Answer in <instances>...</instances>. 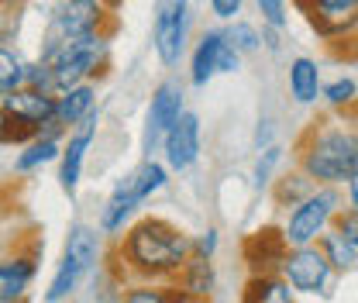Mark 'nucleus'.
Returning a JSON list of instances; mask_svg holds the SVG:
<instances>
[{"mask_svg":"<svg viewBox=\"0 0 358 303\" xmlns=\"http://www.w3.org/2000/svg\"><path fill=\"white\" fill-rule=\"evenodd\" d=\"M189 255H193V238H186L173 220L141 217L117 241V259H121L117 279L124 283V272H131L141 283H173V276Z\"/></svg>","mask_w":358,"mask_h":303,"instance_id":"nucleus-1","label":"nucleus"},{"mask_svg":"<svg viewBox=\"0 0 358 303\" xmlns=\"http://www.w3.org/2000/svg\"><path fill=\"white\" fill-rule=\"evenodd\" d=\"M296 166L313 183H348L358 173V128L317 118L296 138Z\"/></svg>","mask_w":358,"mask_h":303,"instance_id":"nucleus-2","label":"nucleus"},{"mask_svg":"<svg viewBox=\"0 0 358 303\" xmlns=\"http://www.w3.org/2000/svg\"><path fill=\"white\" fill-rule=\"evenodd\" d=\"M110 59V35H87V38H73V42H45L38 62L52 69V87L55 93L93 83V76H100L107 69Z\"/></svg>","mask_w":358,"mask_h":303,"instance_id":"nucleus-3","label":"nucleus"},{"mask_svg":"<svg viewBox=\"0 0 358 303\" xmlns=\"http://www.w3.org/2000/svg\"><path fill=\"white\" fill-rule=\"evenodd\" d=\"M114 10L100 0H62L45 28V42H73L87 35H114Z\"/></svg>","mask_w":358,"mask_h":303,"instance_id":"nucleus-4","label":"nucleus"},{"mask_svg":"<svg viewBox=\"0 0 358 303\" xmlns=\"http://www.w3.org/2000/svg\"><path fill=\"white\" fill-rule=\"evenodd\" d=\"M334 214H338V193H334L331 186L313 190L307 200H300V204L293 207V214H289L286 227H282L286 245H289V248L313 245V241L327 231V224L334 220Z\"/></svg>","mask_w":358,"mask_h":303,"instance_id":"nucleus-5","label":"nucleus"},{"mask_svg":"<svg viewBox=\"0 0 358 303\" xmlns=\"http://www.w3.org/2000/svg\"><path fill=\"white\" fill-rule=\"evenodd\" d=\"M186 28H189V0H159L152 45H155L159 62L166 69L176 66L182 48H186Z\"/></svg>","mask_w":358,"mask_h":303,"instance_id":"nucleus-6","label":"nucleus"},{"mask_svg":"<svg viewBox=\"0 0 358 303\" xmlns=\"http://www.w3.org/2000/svg\"><path fill=\"white\" fill-rule=\"evenodd\" d=\"M279 276L289 283V290L296 293H320L331 279V262L320 252V245H303V248H289L286 259L279 265Z\"/></svg>","mask_w":358,"mask_h":303,"instance_id":"nucleus-7","label":"nucleus"},{"mask_svg":"<svg viewBox=\"0 0 358 303\" xmlns=\"http://www.w3.org/2000/svg\"><path fill=\"white\" fill-rule=\"evenodd\" d=\"M182 83L176 80H162L155 93H152V104H148V118H145V134H141V145H145V155L155 152V145H162L166 131L173 128L182 114Z\"/></svg>","mask_w":358,"mask_h":303,"instance_id":"nucleus-8","label":"nucleus"},{"mask_svg":"<svg viewBox=\"0 0 358 303\" xmlns=\"http://www.w3.org/2000/svg\"><path fill=\"white\" fill-rule=\"evenodd\" d=\"M293 3L307 14L313 31L327 42H338L348 35V24L358 10V0H293Z\"/></svg>","mask_w":358,"mask_h":303,"instance_id":"nucleus-9","label":"nucleus"},{"mask_svg":"<svg viewBox=\"0 0 358 303\" xmlns=\"http://www.w3.org/2000/svg\"><path fill=\"white\" fill-rule=\"evenodd\" d=\"M93 134H96V111L90 114L83 125H76V128L66 134V141H62V155H59V186H62L69 197H76V190H80L83 162H87V148H90V141H93Z\"/></svg>","mask_w":358,"mask_h":303,"instance_id":"nucleus-10","label":"nucleus"},{"mask_svg":"<svg viewBox=\"0 0 358 303\" xmlns=\"http://www.w3.org/2000/svg\"><path fill=\"white\" fill-rule=\"evenodd\" d=\"M162 148H166V166L173 173H186L200 159V118L193 111H182L176 125L166 131Z\"/></svg>","mask_w":358,"mask_h":303,"instance_id":"nucleus-11","label":"nucleus"},{"mask_svg":"<svg viewBox=\"0 0 358 303\" xmlns=\"http://www.w3.org/2000/svg\"><path fill=\"white\" fill-rule=\"evenodd\" d=\"M38 276L35 252H14L0 259V303H24L31 283Z\"/></svg>","mask_w":358,"mask_h":303,"instance_id":"nucleus-12","label":"nucleus"},{"mask_svg":"<svg viewBox=\"0 0 358 303\" xmlns=\"http://www.w3.org/2000/svg\"><path fill=\"white\" fill-rule=\"evenodd\" d=\"M0 107H3V114L21 118V121L38 125V128L55 121V93H42V90L31 87H21L14 93H7V97H0Z\"/></svg>","mask_w":358,"mask_h":303,"instance_id":"nucleus-13","label":"nucleus"},{"mask_svg":"<svg viewBox=\"0 0 358 303\" xmlns=\"http://www.w3.org/2000/svg\"><path fill=\"white\" fill-rule=\"evenodd\" d=\"M145 200L138 197V183H134V173L124 176L117 186H114V193L107 197V204H103V214H100V231L103 234H110V238H117L121 231H124V224L131 220V214L141 207Z\"/></svg>","mask_w":358,"mask_h":303,"instance_id":"nucleus-14","label":"nucleus"},{"mask_svg":"<svg viewBox=\"0 0 358 303\" xmlns=\"http://www.w3.org/2000/svg\"><path fill=\"white\" fill-rule=\"evenodd\" d=\"M173 290L186 293V297H196V300H210L214 290H217V272H214V259H203V255H189L182 262L173 283Z\"/></svg>","mask_w":358,"mask_h":303,"instance_id":"nucleus-15","label":"nucleus"},{"mask_svg":"<svg viewBox=\"0 0 358 303\" xmlns=\"http://www.w3.org/2000/svg\"><path fill=\"white\" fill-rule=\"evenodd\" d=\"M62 255L73 262L83 276H90V272L100 265V255H103L96 227H90V224H73L69 234H66V252H62Z\"/></svg>","mask_w":358,"mask_h":303,"instance_id":"nucleus-16","label":"nucleus"},{"mask_svg":"<svg viewBox=\"0 0 358 303\" xmlns=\"http://www.w3.org/2000/svg\"><path fill=\"white\" fill-rule=\"evenodd\" d=\"M93 104H96V87L93 83H80V87L66 90V93H55V121L66 131H73L93 114Z\"/></svg>","mask_w":358,"mask_h":303,"instance_id":"nucleus-17","label":"nucleus"},{"mask_svg":"<svg viewBox=\"0 0 358 303\" xmlns=\"http://www.w3.org/2000/svg\"><path fill=\"white\" fill-rule=\"evenodd\" d=\"M224 48V31H203L200 42L193 48L189 59V83L193 87H207L210 76H217V55Z\"/></svg>","mask_w":358,"mask_h":303,"instance_id":"nucleus-18","label":"nucleus"},{"mask_svg":"<svg viewBox=\"0 0 358 303\" xmlns=\"http://www.w3.org/2000/svg\"><path fill=\"white\" fill-rule=\"evenodd\" d=\"M59 155H62V138L38 134L35 141H28V145L17 152V159H14V173H17V176L35 173V169H42L45 162H55Z\"/></svg>","mask_w":358,"mask_h":303,"instance_id":"nucleus-19","label":"nucleus"},{"mask_svg":"<svg viewBox=\"0 0 358 303\" xmlns=\"http://www.w3.org/2000/svg\"><path fill=\"white\" fill-rule=\"evenodd\" d=\"M289 93H293L296 104H313L317 100V93H320V69H317L313 59H307V55L293 59V66H289Z\"/></svg>","mask_w":358,"mask_h":303,"instance_id":"nucleus-20","label":"nucleus"},{"mask_svg":"<svg viewBox=\"0 0 358 303\" xmlns=\"http://www.w3.org/2000/svg\"><path fill=\"white\" fill-rule=\"evenodd\" d=\"M241 303H296L293 290L282 276H252Z\"/></svg>","mask_w":358,"mask_h":303,"instance_id":"nucleus-21","label":"nucleus"},{"mask_svg":"<svg viewBox=\"0 0 358 303\" xmlns=\"http://www.w3.org/2000/svg\"><path fill=\"white\" fill-rule=\"evenodd\" d=\"M87 276L73 265V262L62 255V262H59V269H55V276H52V283H48V290H45V300L48 303H62L69 300L73 293H76V286L83 283Z\"/></svg>","mask_w":358,"mask_h":303,"instance_id":"nucleus-22","label":"nucleus"},{"mask_svg":"<svg viewBox=\"0 0 358 303\" xmlns=\"http://www.w3.org/2000/svg\"><path fill=\"white\" fill-rule=\"evenodd\" d=\"M24 69H28V62L14 48L0 45V97H7V93L24 87Z\"/></svg>","mask_w":358,"mask_h":303,"instance_id":"nucleus-23","label":"nucleus"},{"mask_svg":"<svg viewBox=\"0 0 358 303\" xmlns=\"http://www.w3.org/2000/svg\"><path fill=\"white\" fill-rule=\"evenodd\" d=\"M317 245H320V252L327 255L331 269H352L358 262V248H352L338 231H324V234L317 238Z\"/></svg>","mask_w":358,"mask_h":303,"instance_id":"nucleus-24","label":"nucleus"},{"mask_svg":"<svg viewBox=\"0 0 358 303\" xmlns=\"http://www.w3.org/2000/svg\"><path fill=\"white\" fill-rule=\"evenodd\" d=\"M224 42L231 45L234 52H241V55H252V52L262 48V35H259L255 24H248V21H234V24L224 31Z\"/></svg>","mask_w":358,"mask_h":303,"instance_id":"nucleus-25","label":"nucleus"},{"mask_svg":"<svg viewBox=\"0 0 358 303\" xmlns=\"http://www.w3.org/2000/svg\"><path fill=\"white\" fill-rule=\"evenodd\" d=\"M293 179H296V183H289V176H282V179L275 183V197H279V204L289 200V207H296L300 200H307L313 190H317V183H313L307 173H296Z\"/></svg>","mask_w":358,"mask_h":303,"instance_id":"nucleus-26","label":"nucleus"},{"mask_svg":"<svg viewBox=\"0 0 358 303\" xmlns=\"http://www.w3.org/2000/svg\"><path fill=\"white\" fill-rule=\"evenodd\" d=\"M121 303H173V290L169 283H138L121 297Z\"/></svg>","mask_w":358,"mask_h":303,"instance_id":"nucleus-27","label":"nucleus"},{"mask_svg":"<svg viewBox=\"0 0 358 303\" xmlns=\"http://www.w3.org/2000/svg\"><path fill=\"white\" fill-rule=\"evenodd\" d=\"M331 224H334V231H338V234H341V238H345L352 248H358V211H355V207H348V211H338Z\"/></svg>","mask_w":358,"mask_h":303,"instance_id":"nucleus-28","label":"nucleus"},{"mask_svg":"<svg viewBox=\"0 0 358 303\" xmlns=\"http://www.w3.org/2000/svg\"><path fill=\"white\" fill-rule=\"evenodd\" d=\"M355 93H358L355 80H334L331 87L324 90V97L331 100V107H352L355 104Z\"/></svg>","mask_w":358,"mask_h":303,"instance_id":"nucleus-29","label":"nucleus"},{"mask_svg":"<svg viewBox=\"0 0 358 303\" xmlns=\"http://www.w3.org/2000/svg\"><path fill=\"white\" fill-rule=\"evenodd\" d=\"M24 87L42 90V93H55V87H52V69H48L45 62H28V69H24Z\"/></svg>","mask_w":358,"mask_h":303,"instance_id":"nucleus-30","label":"nucleus"},{"mask_svg":"<svg viewBox=\"0 0 358 303\" xmlns=\"http://www.w3.org/2000/svg\"><path fill=\"white\" fill-rule=\"evenodd\" d=\"M268 28H286V0H255Z\"/></svg>","mask_w":358,"mask_h":303,"instance_id":"nucleus-31","label":"nucleus"},{"mask_svg":"<svg viewBox=\"0 0 358 303\" xmlns=\"http://www.w3.org/2000/svg\"><path fill=\"white\" fill-rule=\"evenodd\" d=\"M214 252H217V231H214V227H210V231H203L200 238H193V255L214 259Z\"/></svg>","mask_w":358,"mask_h":303,"instance_id":"nucleus-32","label":"nucleus"},{"mask_svg":"<svg viewBox=\"0 0 358 303\" xmlns=\"http://www.w3.org/2000/svg\"><path fill=\"white\" fill-rule=\"evenodd\" d=\"M238 66H241V52H234L231 45L224 42L221 55H217V73H238Z\"/></svg>","mask_w":358,"mask_h":303,"instance_id":"nucleus-33","label":"nucleus"},{"mask_svg":"<svg viewBox=\"0 0 358 303\" xmlns=\"http://www.w3.org/2000/svg\"><path fill=\"white\" fill-rule=\"evenodd\" d=\"M275 159H279V148H266V155L259 159V169H255V183H259V186H266L268 183V173H272Z\"/></svg>","mask_w":358,"mask_h":303,"instance_id":"nucleus-34","label":"nucleus"},{"mask_svg":"<svg viewBox=\"0 0 358 303\" xmlns=\"http://www.w3.org/2000/svg\"><path fill=\"white\" fill-rule=\"evenodd\" d=\"M210 10H214V17L231 21L234 14H241V0H210Z\"/></svg>","mask_w":358,"mask_h":303,"instance_id":"nucleus-35","label":"nucleus"},{"mask_svg":"<svg viewBox=\"0 0 358 303\" xmlns=\"http://www.w3.org/2000/svg\"><path fill=\"white\" fill-rule=\"evenodd\" d=\"M348 193H352V207L358 211V173L348 179Z\"/></svg>","mask_w":358,"mask_h":303,"instance_id":"nucleus-36","label":"nucleus"},{"mask_svg":"<svg viewBox=\"0 0 358 303\" xmlns=\"http://www.w3.org/2000/svg\"><path fill=\"white\" fill-rule=\"evenodd\" d=\"M169 290H173V286H169ZM173 303H207V300H196V297H186V293L173 290Z\"/></svg>","mask_w":358,"mask_h":303,"instance_id":"nucleus-37","label":"nucleus"},{"mask_svg":"<svg viewBox=\"0 0 358 303\" xmlns=\"http://www.w3.org/2000/svg\"><path fill=\"white\" fill-rule=\"evenodd\" d=\"M345 42H352V48H345V55H348V59H358V38H345Z\"/></svg>","mask_w":358,"mask_h":303,"instance_id":"nucleus-38","label":"nucleus"},{"mask_svg":"<svg viewBox=\"0 0 358 303\" xmlns=\"http://www.w3.org/2000/svg\"><path fill=\"white\" fill-rule=\"evenodd\" d=\"M345 38H358V10H355V17H352V24H348V35Z\"/></svg>","mask_w":358,"mask_h":303,"instance_id":"nucleus-39","label":"nucleus"},{"mask_svg":"<svg viewBox=\"0 0 358 303\" xmlns=\"http://www.w3.org/2000/svg\"><path fill=\"white\" fill-rule=\"evenodd\" d=\"M345 111H352V128H358V100L352 104V107H345Z\"/></svg>","mask_w":358,"mask_h":303,"instance_id":"nucleus-40","label":"nucleus"},{"mask_svg":"<svg viewBox=\"0 0 358 303\" xmlns=\"http://www.w3.org/2000/svg\"><path fill=\"white\" fill-rule=\"evenodd\" d=\"M100 3H103L107 10H114V14H117V7H121V0H100Z\"/></svg>","mask_w":358,"mask_h":303,"instance_id":"nucleus-41","label":"nucleus"},{"mask_svg":"<svg viewBox=\"0 0 358 303\" xmlns=\"http://www.w3.org/2000/svg\"><path fill=\"white\" fill-rule=\"evenodd\" d=\"M21 3H24V0H0V7H10V10H14V7H21Z\"/></svg>","mask_w":358,"mask_h":303,"instance_id":"nucleus-42","label":"nucleus"},{"mask_svg":"<svg viewBox=\"0 0 358 303\" xmlns=\"http://www.w3.org/2000/svg\"><path fill=\"white\" fill-rule=\"evenodd\" d=\"M0 128H3V107H0Z\"/></svg>","mask_w":358,"mask_h":303,"instance_id":"nucleus-43","label":"nucleus"}]
</instances>
